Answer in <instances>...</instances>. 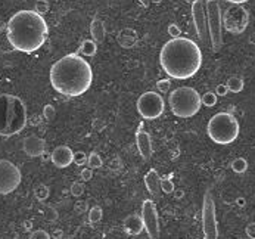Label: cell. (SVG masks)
<instances>
[{"label":"cell","mask_w":255,"mask_h":239,"mask_svg":"<svg viewBox=\"0 0 255 239\" xmlns=\"http://www.w3.org/2000/svg\"><path fill=\"white\" fill-rule=\"evenodd\" d=\"M49 27L36 11H19L9 19L6 36L12 47L22 54L38 51L47 40Z\"/></svg>","instance_id":"3"},{"label":"cell","mask_w":255,"mask_h":239,"mask_svg":"<svg viewBox=\"0 0 255 239\" xmlns=\"http://www.w3.org/2000/svg\"><path fill=\"white\" fill-rule=\"evenodd\" d=\"M207 27L208 36L211 41V47L214 52H219L223 46V14H221V2L220 0H207Z\"/></svg>","instance_id":"7"},{"label":"cell","mask_w":255,"mask_h":239,"mask_svg":"<svg viewBox=\"0 0 255 239\" xmlns=\"http://www.w3.org/2000/svg\"><path fill=\"white\" fill-rule=\"evenodd\" d=\"M205 2H207V0H193V3H192V18H193L195 30H196L198 37L202 41H205L208 38Z\"/></svg>","instance_id":"13"},{"label":"cell","mask_w":255,"mask_h":239,"mask_svg":"<svg viewBox=\"0 0 255 239\" xmlns=\"http://www.w3.org/2000/svg\"><path fill=\"white\" fill-rule=\"evenodd\" d=\"M24 226H25V229H30V227H31V221H25Z\"/></svg>","instance_id":"45"},{"label":"cell","mask_w":255,"mask_h":239,"mask_svg":"<svg viewBox=\"0 0 255 239\" xmlns=\"http://www.w3.org/2000/svg\"><path fill=\"white\" fill-rule=\"evenodd\" d=\"M239 121L230 112H219L208 121V136L219 145H229L239 136Z\"/></svg>","instance_id":"6"},{"label":"cell","mask_w":255,"mask_h":239,"mask_svg":"<svg viewBox=\"0 0 255 239\" xmlns=\"http://www.w3.org/2000/svg\"><path fill=\"white\" fill-rule=\"evenodd\" d=\"M143 229H145V227H143L142 216H139L137 213L130 214V216L124 220V230H126L127 235H131V236L140 235Z\"/></svg>","instance_id":"18"},{"label":"cell","mask_w":255,"mask_h":239,"mask_svg":"<svg viewBox=\"0 0 255 239\" xmlns=\"http://www.w3.org/2000/svg\"><path fill=\"white\" fill-rule=\"evenodd\" d=\"M170 87H171V81H170L168 78L157 81V89H158L160 92H163V93L168 92V90H170Z\"/></svg>","instance_id":"33"},{"label":"cell","mask_w":255,"mask_h":239,"mask_svg":"<svg viewBox=\"0 0 255 239\" xmlns=\"http://www.w3.org/2000/svg\"><path fill=\"white\" fill-rule=\"evenodd\" d=\"M102 217H104V211H102L100 207H91L89 210V221L90 223H99L102 220Z\"/></svg>","instance_id":"24"},{"label":"cell","mask_w":255,"mask_h":239,"mask_svg":"<svg viewBox=\"0 0 255 239\" xmlns=\"http://www.w3.org/2000/svg\"><path fill=\"white\" fill-rule=\"evenodd\" d=\"M136 145L139 149V154L142 155L143 160H150L152 157V140L150 134L143 130V124H140L139 130L136 131Z\"/></svg>","instance_id":"15"},{"label":"cell","mask_w":255,"mask_h":239,"mask_svg":"<svg viewBox=\"0 0 255 239\" xmlns=\"http://www.w3.org/2000/svg\"><path fill=\"white\" fill-rule=\"evenodd\" d=\"M160 64L168 77L186 80L199 71L202 65V52L199 46L190 38H171L163 46Z\"/></svg>","instance_id":"2"},{"label":"cell","mask_w":255,"mask_h":239,"mask_svg":"<svg viewBox=\"0 0 255 239\" xmlns=\"http://www.w3.org/2000/svg\"><path fill=\"white\" fill-rule=\"evenodd\" d=\"M73 163H75L78 167L80 165H84V164H87V155L84 154V152H75L74 154V157H73Z\"/></svg>","instance_id":"32"},{"label":"cell","mask_w":255,"mask_h":239,"mask_svg":"<svg viewBox=\"0 0 255 239\" xmlns=\"http://www.w3.org/2000/svg\"><path fill=\"white\" fill-rule=\"evenodd\" d=\"M90 34H91V40L94 43H100V41H104L105 38V25L104 22H102L99 18H94L90 24Z\"/></svg>","instance_id":"20"},{"label":"cell","mask_w":255,"mask_h":239,"mask_svg":"<svg viewBox=\"0 0 255 239\" xmlns=\"http://www.w3.org/2000/svg\"><path fill=\"white\" fill-rule=\"evenodd\" d=\"M93 83L90 64L78 54H70L56 61L50 68V84L65 96L77 98L86 93Z\"/></svg>","instance_id":"1"},{"label":"cell","mask_w":255,"mask_h":239,"mask_svg":"<svg viewBox=\"0 0 255 239\" xmlns=\"http://www.w3.org/2000/svg\"><path fill=\"white\" fill-rule=\"evenodd\" d=\"M168 104H170L171 112L180 118H190L196 115L202 107L200 94L198 93V90L186 86L174 89L170 93Z\"/></svg>","instance_id":"5"},{"label":"cell","mask_w":255,"mask_h":239,"mask_svg":"<svg viewBox=\"0 0 255 239\" xmlns=\"http://www.w3.org/2000/svg\"><path fill=\"white\" fill-rule=\"evenodd\" d=\"M73 157H74V152L71 151V148H68L67 145H61L54 149L52 155H50V160H52V163L58 168H65L73 163Z\"/></svg>","instance_id":"16"},{"label":"cell","mask_w":255,"mask_h":239,"mask_svg":"<svg viewBox=\"0 0 255 239\" xmlns=\"http://www.w3.org/2000/svg\"><path fill=\"white\" fill-rule=\"evenodd\" d=\"M91 177H93V170H90V168L81 170V180L83 182H89V180H91Z\"/></svg>","instance_id":"36"},{"label":"cell","mask_w":255,"mask_h":239,"mask_svg":"<svg viewBox=\"0 0 255 239\" xmlns=\"http://www.w3.org/2000/svg\"><path fill=\"white\" fill-rule=\"evenodd\" d=\"M86 210H87V204H86V202H81V204L78 202V204H75V211H77V213L81 214V213H84Z\"/></svg>","instance_id":"39"},{"label":"cell","mask_w":255,"mask_h":239,"mask_svg":"<svg viewBox=\"0 0 255 239\" xmlns=\"http://www.w3.org/2000/svg\"><path fill=\"white\" fill-rule=\"evenodd\" d=\"M227 86L226 84H219L217 86V89H216V94H217V96H226V94H227Z\"/></svg>","instance_id":"37"},{"label":"cell","mask_w":255,"mask_h":239,"mask_svg":"<svg viewBox=\"0 0 255 239\" xmlns=\"http://www.w3.org/2000/svg\"><path fill=\"white\" fill-rule=\"evenodd\" d=\"M71 194L75 197V198H80L83 194H84V184L81 182H74L71 184Z\"/></svg>","instance_id":"31"},{"label":"cell","mask_w":255,"mask_h":239,"mask_svg":"<svg viewBox=\"0 0 255 239\" xmlns=\"http://www.w3.org/2000/svg\"><path fill=\"white\" fill-rule=\"evenodd\" d=\"M174 197L177 198V200H180V198H183V195H184V192H183V190H174Z\"/></svg>","instance_id":"42"},{"label":"cell","mask_w":255,"mask_h":239,"mask_svg":"<svg viewBox=\"0 0 255 239\" xmlns=\"http://www.w3.org/2000/svg\"><path fill=\"white\" fill-rule=\"evenodd\" d=\"M236 202H237V205H240V207H243V205H245V200H243V198H237V201H236Z\"/></svg>","instance_id":"43"},{"label":"cell","mask_w":255,"mask_h":239,"mask_svg":"<svg viewBox=\"0 0 255 239\" xmlns=\"http://www.w3.org/2000/svg\"><path fill=\"white\" fill-rule=\"evenodd\" d=\"M223 28L232 34H240L246 30L249 24V12L242 5L229 6L223 17Z\"/></svg>","instance_id":"9"},{"label":"cell","mask_w":255,"mask_h":239,"mask_svg":"<svg viewBox=\"0 0 255 239\" xmlns=\"http://www.w3.org/2000/svg\"><path fill=\"white\" fill-rule=\"evenodd\" d=\"M47 219H49V220H56V219H58V213H56L55 210H52V208H49V211H47Z\"/></svg>","instance_id":"40"},{"label":"cell","mask_w":255,"mask_h":239,"mask_svg":"<svg viewBox=\"0 0 255 239\" xmlns=\"http://www.w3.org/2000/svg\"><path fill=\"white\" fill-rule=\"evenodd\" d=\"M27 126V107L15 94H0V136L11 137Z\"/></svg>","instance_id":"4"},{"label":"cell","mask_w":255,"mask_h":239,"mask_svg":"<svg viewBox=\"0 0 255 239\" xmlns=\"http://www.w3.org/2000/svg\"><path fill=\"white\" fill-rule=\"evenodd\" d=\"M140 216H142L143 227L146 229L149 239H158L160 238V217H158L155 202L150 200H145L142 204Z\"/></svg>","instance_id":"12"},{"label":"cell","mask_w":255,"mask_h":239,"mask_svg":"<svg viewBox=\"0 0 255 239\" xmlns=\"http://www.w3.org/2000/svg\"><path fill=\"white\" fill-rule=\"evenodd\" d=\"M145 184L146 189L150 192V195L158 197L160 195V190H161V177L158 174V171L155 168H150L146 176H145Z\"/></svg>","instance_id":"17"},{"label":"cell","mask_w":255,"mask_h":239,"mask_svg":"<svg viewBox=\"0 0 255 239\" xmlns=\"http://www.w3.org/2000/svg\"><path fill=\"white\" fill-rule=\"evenodd\" d=\"M226 2H229L232 5H242V3H246L248 0H226Z\"/></svg>","instance_id":"41"},{"label":"cell","mask_w":255,"mask_h":239,"mask_svg":"<svg viewBox=\"0 0 255 239\" xmlns=\"http://www.w3.org/2000/svg\"><path fill=\"white\" fill-rule=\"evenodd\" d=\"M147 2H149V3H161L163 0H147Z\"/></svg>","instance_id":"44"},{"label":"cell","mask_w":255,"mask_h":239,"mask_svg":"<svg viewBox=\"0 0 255 239\" xmlns=\"http://www.w3.org/2000/svg\"><path fill=\"white\" fill-rule=\"evenodd\" d=\"M102 158H100V155L99 154H96V152H91L89 157H87V165H89V168L90 170H94V168H100L102 167Z\"/></svg>","instance_id":"25"},{"label":"cell","mask_w":255,"mask_h":239,"mask_svg":"<svg viewBox=\"0 0 255 239\" xmlns=\"http://www.w3.org/2000/svg\"><path fill=\"white\" fill-rule=\"evenodd\" d=\"M55 115H56V110H55V107L54 105H44V108H43V117L47 120V121H52L54 118H55Z\"/></svg>","instance_id":"30"},{"label":"cell","mask_w":255,"mask_h":239,"mask_svg":"<svg viewBox=\"0 0 255 239\" xmlns=\"http://www.w3.org/2000/svg\"><path fill=\"white\" fill-rule=\"evenodd\" d=\"M136 107H137V112L145 120H157L163 115L165 104H164V99L160 93L145 92L137 99Z\"/></svg>","instance_id":"8"},{"label":"cell","mask_w":255,"mask_h":239,"mask_svg":"<svg viewBox=\"0 0 255 239\" xmlns=\"http://www.w3.org/2000/svg\"><path fill=\"white\" fill-rule=\"evenodd\" d=\"M80 52L84 55V56H94L96 52H97V44L91 40V38H87L81 43V47H80Z\"/></svg>","instance_id":"21"},{"label":"cell","mask_w":255,"mask_h":239,"mask_svg":"<svg viewBox=\"0 0 255 239\" xmlns=\"http://www.w3.org/2000/svg\"><path fill=\"white\" fill-rule=\"evenodd\" d=\"M245 232H246L248 238H251V239H255V223H249V224L246 226Z\"/></svg>","instance_id":"38"},{"label":"cell","mask_w":255,"mask_h":239,"mask_svg":"<svg viewBox=\"0 0 255 239\" xmlns=\"http://www.w3.org/2000/svg\"><path fill=\"white\" fill-rule=\"evenodd\" d=\"M31 239H50V235L46 230L38 229V230H34L31 233Z\"/></svg>","instance_id":"35"},{"label":"cell","mask_w":255,"mask_h":239,"mask_svg":"<svg viewBox=\"0 0 255 239\" xmlns=\"http://www.w3.org/2000/svg\"><path fill=\"white\" fill-rule=\"evenodd\" d=\"M202 229L203 239H219V224L216 216V202L210 190L203 195L202 204Z\"/></svg>","instance_id":"10"},{"label":"cell","mask_w":255,"mask_h":239,"mask_svg":"<svg viewBox=\"0 0 255 239\" xmlns=\"http://www.w3.org/2000/svg\"><path fill=\"white\" fill-rule=\"evenodd\" d=\"M168 34L171 36V38H177V37H180L182 30H180L179 25H176V24H170V25H168Z\"/></svg>","instance_id":"34"},{"label":"cell","mask_w":255,"mask_h":239,"mask_svg":"<svg viewBox=\"0 0 255 239\" xmlns=\"http://www.w3.org/2000/svg\"><path fill=\"white\" fill-rule=\"evenodd\" d=\"M49 11V0H36V12L38 15H44Z\"/></svg>","instance_id":"29"},{"label":"cell","mask_w":255,"mask_h":239,"mask_svg":"<svg viewBox=\"0 0 255 239\" xmlns=\"http://www.w3.org/2000/svg\"><path fill=\"white\" fill-rule=\"evenodd\" d=\"M232 170H233L235 173H237V174L245 173V171L248 170V163H246V160H245V158H236V160H233V163H232Z\"/></svg>","instance_id":"26"},{"label":"cell","mask_w":255,"mask_h":239,"mask_svg":"<svg viewBox=\"0 0 255 239\" xmlns=\"http://www.w3.org/2000/svg\"><path fill=\"white\" fill-rule=\"evenodd\" d=\"M226 86H227V90H229V92L239 93V92L243 90L245 83H243V80H242L240 77H230V78L227 80Z\"/></svg>","instance_id":"22"},{"label":"cell","mask_w":255,"mask_h":239,"mask_svg":"<svg viewBox=\"0 0 255 239\" xmlns=\"http://www.w3.org/2000/svg\"><path fill=\"white\" fill-rule=\"evenodd\" d=\"M22 149L24 152L31 157V158H37L41 157L46 152V142L38 137V136H27L22 142Z\"/></svg>","instance_id":"14"},{"label":"cell","mask_w":255,"mask_h":239,"mask_svg":"<svg viewBox=\"0 0 255 239\" xmlns=\"http://www.w3.org/2000/svg\"><path fill=\"white\" fill-rule=\"evenodd\" d=\"M161 190L164 194H173L176 190L174 183L171 180V176H168L167 179H161Z\"/></svg>","instance_id":"28"},{"label":"cell","mask_w":255,"mask_h":239,"mask_svg":"<svg viewBox=\"0 0 255 239\" xmlns=\"http://www.w3.org/2000/svg\"><path fill=\"white\" fill-rule=\"evenodd\" d=\"M22 174L19 168L8 161L0 160V195H9L21 184Z\"/></svg>","instance_id":"11"},{"label":"cell","mask_w":255,"mask_h":239,"mask_svg":"<svg viewBox=\"0 0 255 239\" xmlns=\"http://www.w3.org/2000/svg\"><path fill=\"white\" fill-rule=\"evenodd\" d=\"M49 187L47 186H44V184H38L36 189H34V195H36V198L38 200V201H44V200H47V197H49Z\"/></svg>","instance_id":"27"},{"label":"cell","mask_w":255,"mask_h":239,"mask_svg":"<svg viewBox=\"0 0 255 239\" xmlns=\"http://www.w3.org/2000/svg\"><path fill=\"white\" fill-rule=\"evenodd\" d=\"M200 102H202V105L211 108L217 104V94L214 92H207L203 96H200Z\"/></svg>","instance_id":"23"},{"label":"cell","mask_w":255,"mask_h":239,"mask_svg":"<svg viewBox=\"0 0 255 239\" xmlns=\"http://www.w3.org/2000/svg\"><path fill=\"white\" fill-rule=\"evenodd\" d=\"M137 38H139L137 33L133 28H124L118 34V43L123 47H127V49H130V47H133L137 43Z\"/></svg>","instance_id":"19"}]
</instances>
